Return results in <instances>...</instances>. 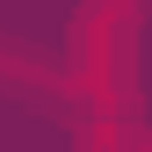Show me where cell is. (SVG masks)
<instances>
[{
	"label": "cell",
	"instance_id": "cell-1",
	"mask_svg": "<svg viewBox=\"0 0 152 152\" xmlns=\"http://www.w3.org/2000/svg\"><path fill=\"white\" fill-rule=\"evenodd\" d=\"M58 80L80 94L87 116H123V102H130V7L80 15V36H72V58Z\"/></svg>",
	"mask_w": 152,
	"mask_h": 152
},
{
	"label": "cell",
	"instance_id": "cell-2",
	"mask_svg": "<svg viewBox=\"0 0 152 152\" xmlns=\"http://www.w3.org/2000/svg\"><path fill=\"white\" fill-rule=\"evenodd\" d=\"M36 87H58V65H44L22 36H0V94H36Z\"/></svg>",
	"mask_w": 152,
	"mask_h": 152
},
{
	"label": "cell",
	"instance_id": "cell-3",
	"mask_svg": "<svg viewBox=\"0 0 152 152\" xmlns=\"http://www.w3.org/2000/svg\"><path fill=\"white\" fill-rule=\"evenodd\" d=\"M87 7H94V15H116V7H130V0H87Z\"/></svg>",
	"mask_w": 152,
	"mask_h": 152
},
{
	"label": "cell",
	"instance_id": "cell-4",
	"mask_svg": "<svg viewBox=\"0 0 152 152\" xmlns=\"http://www.w3.org/2000/svg\"><path fill=\"white\" fill-rule=\"evenodd\" d=\"M130 152H152V138H145V145H130Z\"/></svg>",
	"mask_w": 152,
	"mask_h": 152
}]
</instances>
